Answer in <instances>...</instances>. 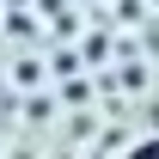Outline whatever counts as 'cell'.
<instances>
[]
</instances>
